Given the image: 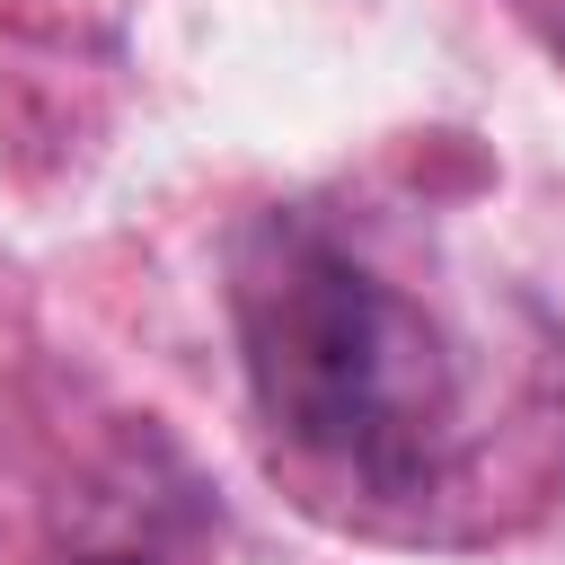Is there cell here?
Masks as SVG:
<instances>
[{
    "instance_id": "obj_1",
    "label": "cell",
    "mask_w": 565,
    "mask_h": 565,
    "mask_svg": "<svg viewBox=\"0 0 565 565\" xmlns=\"http://www.w3.org/2000/svg\"><path fill=\"white\" fill-rule=\"evenodd\" d=\"M230 318L247 388L282 441L309 459L415 494L450 441V353L433 318L353 265L309 212H265L230 256Z\"/></svg>"
},
{
    "instance_id": "obj_2",
    "label": "cell",
    "mask_w": 565,
    "mask_h": 565,
    "mask_svg": "<svg viewBox=\"0 0 565 565\" xmlns=\"http://www.w3.org/2000/svg\"><path fill=\"white\" fill-rule=\"evenodd\" d=\"M97 565H141V556H97Z\"/></svg>"
}]
</instances>
